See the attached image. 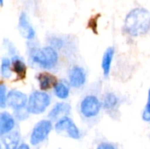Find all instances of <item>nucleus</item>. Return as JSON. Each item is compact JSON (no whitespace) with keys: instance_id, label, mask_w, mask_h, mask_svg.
Instances as JSON below:
<instances>
[{"instance_id":"12","label":"nucleus","mask_w":150,"mask_h":149,"mask_svg":"<svg viewBox=\"0 0 150 149\" xmlns=\"http://www.w3.org/2000/svg\"><path fill=\"white\" fill-rule=\"evenodd\" d=\"M2 142L5 149H17L19 146L20 133L18 131H11L4 135H2Z\"/></svg>"},{"instance_id":"8","label":"nucleus","mask_w":150,"mask_h":149,"mask_svg":"<svg viewBox=\"0 0 150 149\" xmlns=\"http://www.w3.org/2000/svg\"><path fill=\"white\" fill-rule=\"evenodd\" d=\"M70 110H71V107L69 104L58 103L52 108V110L48 113V118L51 120L58 121L59 119H61L64 117H67L69 114Z\"/></svg>"},{"instance_id":"20","label":"nucleus","mask_w":150,"mask_h":149,"mask_svg":"<svg viewBox=\"0 0 150 149\" xmlns=\"http://www.w3.org/2000/svg\"><path fill=\"white\" fill-rule=\"evenodd\" d=\"M7 104V95H6V88L4 84L0 85V106L2 108L5 107V105Z\"/></svg>"},{"instance_id":"15","label":"nucleus","mask_w":150,"mask_h":149,"mask_svg":"<svg viewBox=\"0 0 150 149\" xmlns=\"http://www.w3.org/2000/svg\"><path fill=\"white\" fill-rule=\"evenodd\" d=\"M11 64H12L13 71L16 73L18 78L24 79L26 75V67H25V64L24 63V61L22 60H20L18 56H13Z\"/></svg>"},{"instance_id":"4","label":"nucleus","mask_w":150,"mask_h":149,"mask_svg":"<svg viewBox=\"0 0 150 149\" xmlns=\"http://www.w3.org/2000/svg\"><path fill=\"white\" fill-rule=\"evenodd\" d=\"M53 128L51 120H40L38 122L35 126L33 127L31 137H30V142L33 146H37L40 143L43 142L45 140H47V136L51 133Z\"/></svg>"},{"instance_id":"17","label":"nucleus","mask_w":150,"mask_h":149,"mask_svg":"<svg viewBox=\"0 0 150 149\" xmlns=\"http://www.w3.org/2000/svg\"><path fill=\"white\" fill-rule=\"evenodd\" d=\"M117 105H118V97L113 93H107L105 96L103 101V106L105 107V109L111 111L114 109L117 106Z\"/></svg>"},{"instance_id":"11","label":"nucleus","mask_w":150,"mask_h":149,"mask_svg":"<svg viewBox=\"0 0 150 149\" xmlns=\"http://www.w3.org/2000/svg\"><path fill=\"white\" fill-rule=\"evenodd\" d=\"M15 126L14 118L8 112H4L0 114V135H4L13 130Z\"/></svg>"},{"instance_id":"7","label":"nucleus","mask_w":150,"mask_h":149,"mask_svg":"<svg viewBox=\"0 0 150 149\" xmlns=\"http://www.w3.org/2000/svg\"><path fill=\"white\" fill-rule=\"evenodd\" d=\"M27 97L21 91L14 90H11L7 95V104L15 111L24 109L27 105Z\"/></svg>"},{"instance_id":"1","label":"nucleus","mask_w":150,"mask_h":149,"mask_svg":"<svg viewBox=\"0 0 150 149\" xmlns=\"http://www.w3.org/2000/svg\"><path fill=\"white\" fill-rule=\"evenodd\" d=\"M124 30L131 36L146 34L150 30V11L144 8H135L126 17Z\"/></svg>"},{"instance_id":"9","label":"nucleus","mask_w":150,"mask_h":149,"mask_svg":"<svg viewBox=\"0 0 150 149\" xmlns=\"http://www.w3.org/2000/svg\"><path fill=\"white\" fill-rule=\"evenodd\" d=\"M85 72L80 67H74L69 73V83L74 88H80L85 83Z\"/></svg>"},{"instance_id":"22","label":"nucleus","mask_w":150,"mask_h":149,"mask_svg":"<svg viewBox=\"0 0 150 149\" xmlns=\"http://www.w3.org/2000/svg\"><path fill=\"white\" fill-rule=\"evenodd\" d=\"M97 149H116L115 146L111 144V143H107V142H104L101 143L98 146Z\"/></svg>"},{"instance_id":"16","label":"nucleus","mask_w":150,"mask_h":149,"mask_svg":"<svg viewBox=\"0 0 150 149\" xmlns=\"http://www.w3.org/2000/svg\"><path fill=\"white\" fill-rule=\"evenodd\" d=\"M54 94L57 97L61 99H66L68 98L69 95V86L63 83V82H58L54 85Z\"/></svg>"},{"instance_id":"24","label":"nucleus","mask_w":150,"mask_h":149,"mask_svg":"<svg viewBox=\"0 0 150 149\" xmlns=\"http://www.w3.org/2000/svg\"><path fill=\"white\" fill-rule=\"evenodd\" d=\"M0 3H1V5H3V3H4V0H0Z\"/></svg>"},{"instance_id":"18","label":"nucleus","mask_w":150,"mask_h":149,"mask_svg":"<svg viewBox=\"0 0 150 149\" xmlns=\"http://www.w3.org/2000/svg\"><path fill=\"white\" fill-rule=\"evenodd\" d=\"M11 61L8 58L2 59L1 64V76L4 78H10L11 76Z\"/></svg>"},{"instance_id":"5","label":"nucleus","mask_w":150,"mask_h":149,"mask_svg":"<svg viewBox=\"0 0 150 149\" xmlns=\"http://www.w3.org/2000/svg\"><path fill=\"white\" fill-rule=\"evenodd\" d=\"M102 107L99 99L95 96L85 97L80 105V112L86 119H91L98 115Z\"/></svg>"},{"instance_id":"13","label":"nucleus","mask_w":150,"mask_h":149,"mask_svg":"<svg viewBox=\"0 0 150 149\" xmlns=\"http://www.w3.org/2000/svg\"><path fill=\"white\" fill-rule=\"evenodd\" d=\"M38 81L40 83V88L42 90H47L58 83L55 76L49 73H40L38 76Z\"/></svg>"},{"instance_id":"3","label":"nucleus","mask_w":150,"mask_h":149,"mask_svg":"<svg viewBox=\"0 0 150 149\" xmlns=\"http://www.w3.org/2000/svg\"><path fill=\"white\" fill-rule=\"evenodd\" d=\"M50 105V97L42 91H34L29 97L26 110L32 114H40Z\"/></svg>"},{"instance_id":"2","label":"nucleus","mask_w":150,"mask_h":149,"mask_svg":"<svg viewBox=\"0 0 150 149\" xmlns=\"http://www.w3.org/2000/svg\"><path fill=\"white\" fill-rule=\"evenodd\" d=\"M30 58L33 63L43 68H52L58 61V54L52 47L42 48H33L30 52Z\"/></svg>"},{"instance_id":"21","label":"nucleus","mask_w":150,"mask_h":149,"mask_svg":"<svg viewBox=\"0 0 150 149\" xmlns=\"http://www.w3.org/2000/svg\"><path fill=\"white\" fill-rule=\"evenodd\" d=\"M27 113H29L27 110H26L25 112H24V110H23V111H22V113H21V109L16 111V116H17V118H18L19 120H24V119H25L28 117V114H27Z\"/></svg>"},{"instance_id":"23","label":"nucleus","mask_w":150,"mask_h":149,"mask_svg":"<svg viewBox=\"0 0 150 149\" xmlns=\"http://www.w3.org/2000/svg\"><path fill=\"white\" fill-rule=\"evenodd\" d=\"M17 149H30L29 148V146L28 145H26V144H25V143H22V144H20Z\"/></svg>"},{"instance_id":"10","label":"nucleus","mask_w":150,"mask_h":149,"mask_svg":"<svg viewBox=\"0 0 150 149\" xmlns=\"http://www.w3.org/2000/svg\"><path fill=\"white\" fill-rule=\"evenodd\" d=\"M18 27H19L20 33L23 35V37H25L27 40H32L34 38L35 32L33 28L32 27V25H30L25 13L24 12L20 14L19 21H18Z\"/></svg>"},{"instance_id":"14","label":"nucleus","mask_w":150,"mask_h":149,"mask_svg":"<svg viewBox=\"0 0 150 149\" xmlns=\"http://www.w3.org/2000/svg\"><path fill=\"white\" fill-rule=\"evenodd\" d=\"M113 55H114V48L113 47H108L104 54L103 60H102V68H103L105 76H108V75L111 71Z\"/></svg>"},{"instance_id":"19","label":"nucleus","mask_w":150,"mask_h":149,"mask_svg":"<svg viewBox=\"0 0 150 149\" xmlns=\"http://www.w3.org/2000/svg\"><path fill=\"white\" fill-rule=\"evenodd\" d=\"M142 119L146 122H150V88L149 90L148 102L146 104V106H145L143 113H142Z\"/></svg>"},{"instance_id":"6","label":"nucleus","mask_w":150,"mask_h":149,"mask_svg":"<svg viewBox=\"0 0 150 149\" xmlns=\"http://www.w3.org/2000/svg\"><path fill=\"white\" fill-rule=\"evenodd\" d=\"M54 129L58 133H65L69 138L73 140H78L81 137L78 127L69 117H64L59 119L54 126Z\"/></svg>"}]
</instances>
